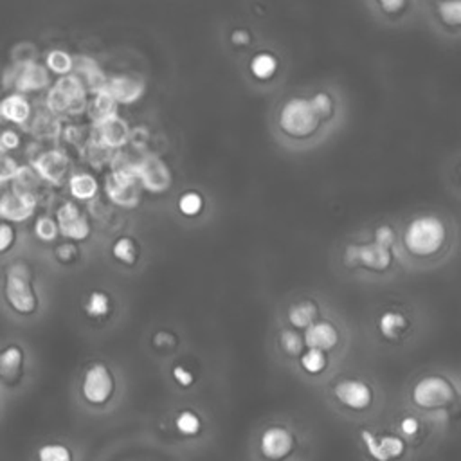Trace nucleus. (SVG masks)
<instances>
[{
  "instance_id": "obj_51",
  "label": "nucleus",
  "mask_w": 461,
  "mask_h": 461,
  "mask_svg": "<svg viewBox=\"0 0 461 461\" xmlns=\"http://www.w3.org/2000/svg\"><path fill=\"white\" fill-rule=\"evenodd\" d=\"M2 155H5V151H4V148H2V144H0V157H2Z\"/></svg>"
},
{
  "instance_id": "obj_21",
  "label": "nucleus",
  "mask_w": 461,
  "mask_h": 461,
  "mask_svg": "<svg viewBox=\"0 0 461 461\" xmlns=\"http://www.w3.org/2000/svg\"><path fill=\"white\" fill-rule=\"evenodd\" d=\"M357 254H358V265L367 270H373V272H385L393 265L391 249L380 247L375 241L358 245Z\"/></svg>"
},
{
  "instance_id": "obj_43",
  "label": "nucleus",
  "mask_w": 461,
  "mask_h": 461,
  "mask_svg": "<svg viewBox=\"0 0 461 461\" xmlns=\"http://www.w3.org/2000/svg\"><path fill=\"white\" fill-rule=\"evenodd\" d=\"M14 241H16V230H14L13 223L0 220V254L9 252L14 245Z\"/></svg>"
},
{
  "instance_id": "obj_5",
  "label": "nucleus",
  "mask_w": 461,
  "mask_h": 461,
  "mask_svg": "<svg viewBox=\"0 0 461 461\" xmlns=\"http://www.w3.org/2000/svg\"><path fill=\"white\" fill-rule=\"evenodd\" d=\"M279 130L292 139H306L313 135L321 124L315 110L306 97H290L283 103L277 115Z\"/></svg>"
},
{
  "instance_id": "obj_39",
  "label": "nucleus",
  "mask_w": 461,
  "mask_h": 461,
  "mask_svg": "<svg viewBox=\"0 0 461 461\" xmlns=\"http://www.w3.org/2000/svg\"><path fill=\"white\" fill-rule=\"evenodd\" d=\"M310 104H312V108L315 110L317 117H319L321 121L330 119V117L333 115V108H335L333 97H331L328 92H324V90L313 94V95L310 97Z\"/></svg>"
},
{
  "instance_id": "obj_6",
  "label": "nucleus",
  "mask_w": 461,
  "mask_h": 461,
  "mask_svg": "<svg viewBox=\"0 0 461 461\" xmlns=\"http://www.w3.org/2000/svg\"><path fill=\"white\" fill-rule=\"evenodd\" d=\"M362 452L369 461H402L407 454V443L398 432L360 429L358 432Z\"/></svg>"
},
{
  "instance_id": "obj_16",
  "label": "nucleus",
  "mask_w": 461,
  "mask_h": 461,
  "mask_svg": "<svg viewBox=\"0 0 461 461\" xmlns=\"http://www.w3.org/2000/svg\"><path fill=\"white\" fill-rule=\"evenodd\" d=\"M14 67V77H13V86L16 88V92L20 94H27V92H38L43 90L45 86L50 85V76L45 65L38 63V61H29L23 65H16Z\"/></svg>"
},
{
  "instance_id": "obj_8",
  "label": "nucleus",
  "mask_w": 461,
  "mask_h": 461,
  "mask_svg": "<svg viewBox=\"0 0 461 461\" xmlns=\"http://www.w3.org/2000/svg\"><path fill=\"white\" fill-rule=\"evenodd\" d=\"M297 447L295 432L285 423H270L258 436V452L265 461H288Z\"/></svg>"
},
{
  "instance_id": "obj_40",
  "label": "nucleus",
  "mask_w": 461,
  "mask_h": 461,
  "mask_svg": "<svg viewBox=\"0 0 461 461\" xmlns=\"http://www.w3.org/2000/svg\"><path fill=\"white\" fill-rule=\"evenodd\" d=\"M398 434L403 438V441L409 445L411 441H416V438H420L421 434V421L420 418L407 414L398 421Z\"/></svg>"
},
{
  "instance_id": "obj_35",
  "label": "nucleus",
  "mask_w": 461,
  "mask_h": 461,
  "mask_svg": "<svg viewBox=\"0 0 461 461\" xmlns=\"http://www.w3.org/2000/svg\"><path fill=\"white\" fill-rule=\"evenodd\" d=\"M38 461H74L72 450L65 443H45L36 452Z\"/></svg>"
},
{
  "instance_id": "obj_46",
  "label": "nucleus",
  "mask_w": 461,
  "mask_h": 461,
  "mask_svg": "<svg viewBox=\"0 0 461 461\" xmlns=\"http://www.w3.org/2000/svg\"><path fill=\"white\" fill-rule=\"evenodd\" d=\"M20 142H22V137H20V133L16 130L5 128V130L0 131V144H2L5 153L11 151V149H16L20 146Z\"/></svg>"
},
{
  "instance_id": "obj_18",
  "label": "nucleus",
  "mask_w": 461,
  "mask_h": 461,
  "mask_svg": "<svg viewBox=\"0 0 461 461\" xmlns=\"http://www.w3.org/2000/svg\"><path fill=\"white\" fill-rule=\"evenodd\" d=\"M104 90L115 99V103H122V104H130L135 103L137 99H140V95L144 94V83L133 76H113V77H106L104 83Z\"/></svg>"
},
{
  "instance_id": "obj_30",
  "label": "nucleus",
  "mask_w": 461,
  "mask_h": 461,
  "mask_svg": "<svg viewBox=\"0 0 461 461\" xmlns=\"http://www.w3.org/2000/svg\"><path fill=\"white\" fill-rule=\"evenodd\" d=\"M40 182H41V178L36 175V171L29 164H25V166L20 164L14 178L11 180V189L18 191V193L36 194V189L40 187Z\"/></svg>"
},
{
  "instance_id": "obj_24",
  "label": "nucleus",
  "mask_w": 461,
  "mask_h": 461,
  "mask_svg": "<svg viewBox=\"0 0 461 461\" xmlns=\"http://www.w3.org/2000/svg\"><path fill=\"white\" fill-rule=\"evenodd\" d=\"M86 112L90 115L92 122L97 124V122H101V121H104L112 115H117V103L104 88H101L99 92L94 94L92 101H88Z\"/></svg>"
},
{
  "instance_id": "obj_37",
  "label": "nucleus",
  "mask_w": 461,
  "mask_h": 461,
  "mask_svg": "<svg viewBox=\"0 0 461 461\" xmlns=\"http://www.w3.org/2000/svg\"><path fill=\"white\" fill-rule=\"evenodd\" d=\"M34 234L40 241L43 243H50L58 238L59 230H58V225H56V220L52 216H38L36 221H34Z\"/></svg>"
},
{
  "instance_id": "obj_48",
  "label": "nucleus",
  "mask_w": 461,
  "mask_h": 461,
  "mask_svg": "<svg viewBox=\"0 0 461 461\" xmlns=\"http://www.w3.org/2000/svg\"><path fill=\"white\" fill-rule=\"evenodd\" d=\"M230 41H232L234 45H238V47L249 45V43H250V32H249L247 29L238 27V29H234V31L230 32Z\"/></svg>"
},
{
  "instance_id": "obj_23",
  "label": "nucleus",
  "mask_w": 461,
  "mask_h": 461,
  "mask_svg": "<svg viewBox=\"0 0 461 461\" xmlns=\"http://www.w3.org/2000/svg\"><path fill=\"white\" fill-rule=\"evenodd\" d=\"M173 427L178 436L193 439L198 438L203 430L202 416L193 409H180L173 418Z\"/></svg>"
},
{
  "instance_id": "obj_25",
  "label": "nucleus",
  "mask_w": 461,
  "mask_h": 461,
  "mask_svg": "<svg viewBox=\"0 0 461 461\" xmlns=\"http://www.w3.org/2000/svg\"><path fill=\"white\" fill-rule=\"evenodd\" d=\"M68 191L76 200H92L99 191V182L92 173H72L68 176Z\"/></svg>"
},
{
  "instance_id": "obj_3",
  "label": "nucleus",
  "mask_w": 461,
  "mask_h": 461,
  "mask_svg": "<svg viewBox=\"0 0 461 461\" xmlns=\"http://www.w3.org/2000/svg\"><path fill=\"white\" fill-rule=\"evenodd\" d=\"M411 400L421 411H447L457 402V387L445 375H425L412 385Z\"/></svg>"
},
{
  "instance_id": "obj_42",
  "label": "nucleus",
  "mask_w": 461,
  "mask_h": 461,
  "mask_svg": "<svg viewBox=\"0 0 461 461\" xmlns=\"http://www.w3.org/2000/svg\"><path fill=\"white\" fill-rule=\"evenodd\" d=\"M18 167H20V164L13 157H9L7 153L2 155L0 157V185L11 182L14 178V175H16Z\"/></svg>"
},
{
  "instance_id": "obj_27",
  "label": "nucleus",
  "mask_w": 461,
  "mask_h": 461,
  "mask_svg": "<svg viewBox=\"0 0 461 461\" xmlns=\"http://www.w3.org/2000/svg\"><path fill=\"white\" fill-rule=\"evenodd\" d=\"M277 58L276 54L268 52V50H259L256 52L252 58H250V63H249V68H250V74L259 79V81H267L270 77H274V74L277 72Z\"/></svg>"
},
{
  "instance_id": "obj_49",
  "label": "nucleus",
  "mask_w": 461,
  "mask_h": 461,
  "mask_svg": "<svg viewBox=\"0 0 461 461\" xmlns=\"http://www.w3.org/2000/svg\"><path fill=\"white\" fill-rule=\"evenodd\" d=\"M357 249L358 245L357 243H351L346 247L344 250V265L353 268V267H358V254H357Z\"/></svg>"
},
{
  "instance_id": "obj_7",
  "label": "nucleus",
  "mask_w": 461,
  "mask_h": 461,
  "mask_svg": "<svg viewBox=\"0 0 461 461\" xmlns=\"http://www.w3.org/2000/svg\"><path fill=\"white\" fill-rule=\"evenodd\" d=\"M79 389L88 405L104 407L115 394V375L104 362H92L83 373Z\"/></svg>"
},
{
  "instance_id": "obj_22",
  "label": "nucleus",
  "mask_w": 461,
  "mask_h": 461,
  "mask_svg": "<svg viewBox=\"0 0 461 461\" xmlns=\"http://www.w3.org/2000/svg\"><path fill=\"white\" fill-rule=\"evenodd\" d=\"M319 306L315 301L304 299V301H297L294 304H290L288 312H286V319L292 324L294 330H306L310 324H313L319 319Z\"/></svg>"
},
{
  "instance_id": "obj_2",
  "label": "nucleus",
  "mask_w": 461,
  "mask_h": 461,
  "mask_svg": "<svg viewBox=\"0 0 461 461\" xmlns=\"http://www.w3.org/2000/svg\"><path fill=\"white\" fill-rule=\"evenodd\" d=\"M4 297L7 306L16 315H32L38 306V292L32 283V272L25 261H13L5 268L4 279Z\"/></svg>"
},
{
  "instance_id": "obj_33",
  "label": "nucleus",
  "mask_w": 461,
  "mask_h": 461,
  "mask_svg": "<svg viewBox=\"0 0 461 461\" xmlns=\"http://www.w3.org/2000/svg\"><path fill=\"white\" fill-rule=\"evenodd\" d=\"M72 65H74V58L67 50L52 49V50L47 52L45 67H47V70L58 74L59 77L70 74L72 72Z\"/></svg>"
},
{
  "instance_id": "obj_47",
  "label": "nucleus",
  "mask_w": 461,
  "mask_h": 461,
  "mask_svg": "<svg viewBox=\"0 0 461 461\" xmlns=\"http://www.w3.org/2000/svg\"><path fill=\"white\" fill-rule=\"evenodd\" d=\"M175 344H176V339H175V335L173 333H169V331H157L155 335H153V346L155 348H160V349H164V348H175Z\"/></svg>"
},
{
  "instance_id": "obj_26",
  "label": "nucleus",
  "mask_w": 461,
  "mask_h": 461,
  "mask_svg": "<svg viewBox=\"0 0 461 461\" xmlns=\"http://www.w3.org/2000/svg\"><path fill=\"white\" fill-rule=\"evenodd\" d=\"M407 326H409L407 317L396 310H385L378 317V331L384 339H389V340L402 337L405 333Z\"/></svg>"
},
{
  "instance_id": "obj_28",
  "label": "nucleus",
  "mask_w": 461,
  "mask_h": 461,
  "mask_svg": "<svg viewBox=\"0 0 461 461\" xmlns=\"http://www.w3.org/2000/svg\"><path fill=\"white\" fill-rule=\"evenodd\" d=\"M83 310L90 319H106L112 312V299L104 290H92L85 299Z\"/></svg>"
},
{
  "instance_id": "obj_14",
  "label": "nucleus",
  "mask_w": 461,
  "mask_h": 461,
  "mask_svg": "<svg viewBox=\"0 0 461 461\" xmlns=\"http://www.w3.org/2000/svg\"><path fill=\"white\" fill-rule=\"evenodd\" d=\"M38 207V196L31 193L2 191L0 193V220L16 223L31 218Z\"/></svg>"
},
{
  "instance_id": "obj_19",
  "label": "nucleus",
  "mask_w": 461,
  "mask_h": 461,
  "mask_svg": "<svg viewBox=\"0 0 461 461\" xmlns=\"http://www.w3.org/2000/svg\"><path fill=\"white\" fill-rule=\"evenodd\" d=\"M23 376V348L9 344L0 349V382L14 385Z\"/></svg>"
},
{
  "instance_id": "obj_9",
  "label": "nucleus",
  "mask_w": 461,
  "mask_h": 461,
  "mask_svg": "<svg viewBox=\"0 0 461 461\" xmlns=\"http://www.w3.org/2000/svg\"><path fill=\"white\" fill-rule=\"evenodd\" d=\"M331 394L340 407L351 412H366L375 403V389L362 378H340L333 384Z\"/></svg>"
},
{
  "instance_id": "obj_50",
  "label": "nucleus",
  "mask_w": 461,
  "mask_h": 461,
  "mask_svg": "<svg viewBox=\"0 0 461 461\" xmlns=\"http://www.w3.org/2000/svg\"><path fill=\"white\" fill-rule=\"evenodd\" d=\"M378 5L385 11V13H389V14H393V13H396V11H400V9H405V5H407V2H403V0H382V2H378Z\"/></svg>"
},
{
  "instance_id": "obj_13",
  "label": "nucleus",
  "mask_w": 461,
  "mask_h": 461,
  "mask_svg": "<svg viewBox=\"0 0 461 461\" xmlns=\"http://www.w3.org/2000/svg\"><path fill=\"white\" fill-rule=\"evenodd\" d=\"M104 193L119 207H137L140 202L142 187L137 176H124L117 173H108L104 178Z\"/></svg>"
},
{
  "instance_id": "obj_12",
  "label": "nucleus",
  "mask_w": 461,
  "mask_h": 461,
  "mask_svg": "<svg viewBox=\"0 0 461 461\" xmlns=\"http://www.w3.org/2000/svg\"><path fill=\"white\" fill-rule=\"evenodd\" d=\"M56 225L59 234L70 241H83L90 236V221L76 202H63L56 209Z\"/></svg>"
},
{
  "instance_id": "obj_4",
  "label": "nucleus",
  "mask_w": 461,
  "mask_h": 461,
  "mask_svg": "<svg viewBox=\"0 0 461 461\" xmlns=\"http://www.w3.org/2000/svg\"><path fill=\"white\" fill-rule=\"evenodd\" d=\"M86 88L76 74L61 76L45 97V106L54 115H77L86 110Z\"/></svg>"
},
{
  "instance_id": "obj_17",
  "label": "nucleus",
  "mask_w": 461,
  "mask_h": 461,
  "mask_svg": "<svg viewBox=\"0 0 461 461\" xmlns=\"http://www.w3.org/2000/svg\"><path fill=\"white\" fill-rule=\"evenodd\" d=\"M303 340H304V348L321 349V351L328 353L337 348V344L340 340V333H339V328L331 321L317 319L313 324H310L303 331Z\"/></svg>"
},
{
  "instance_id": "obj_41",
  "label": "nucleus",
  "mask_w": 461,
  "mask_h": 461,
  "mask_svg": "<svg viewBox=\"0 0 461 461\" xmlns=\"http://www.w3.org/2000/svg\"><path fill=\"white\" fill-rule=\"evenodd\" d=\"M54 258L59 261V263H74L79 259V247L74 243V241H63L59 245H56L54 249Z\"/></svg>"
},
{
  "instance_id": "obj_45",
  "label": "nucleus",
  "mask_w": 461,
  "mask_h": 461,
  "mask_svg": "<svg viewBox=\"0 0 461 461\" xmlns=\"http://www.w3.org/2000/svg\"><path fill=\"white\" fill-rule=\"evenodd\" d=\"M171 375H173V380L180 385V387H191L193 384H194V375H193V371L189 369V367H185V366H175L173 369H171Z\"/></svg>"
},
{
  "instance_id": "obj_10",
  "label": "nucleus",
  "mask_w": 461,
  "mask_h": 461,
  "mask_svg": "<svg viewBox=\"0 0 461 461\" xmlns=\"http://www.w3.org/2000/svg\"><path fill=\"white\" fill-rule=\"evenodd\" d=\"M137 178L140 182V187L148 193L160 194L166 193L173 184V173L167 162L158 155H144L139 162Z\"/></svg>"
},
{
  "instance_id": "obj_32",
  "label": "nucleus",
  "mask_w": 461,
  "mask_h": 461,
  "mask_svg": "<svg viewBox=\"0 0 461 461\" xmlns=\"http://www.w3.org/2000/svg\"><path fill=\"white\" fill-rule=\"evenodd\" d=\"M330 364V358H328V353L321 351V349H312V348H306L301 357H299V366L304 373L308 375H321L322 371H326Z\"/></svg>"
},
{
  "instance_id": "obj_34",
  "label": "nucleus",
  "mask_w": 461,
  "mask_h": 461,
  "mask_svg": "<svg viewBox=\"0 0 461 461\" xmlns=\"http://www.w3.org/2000/svg\"><path fill=\"white\" fill-rule=\"evenodd\" d=\"M279 346L288 357H301V353L306 349L303 333L294 328H286L279 333Z\"/></svg>"
},
{
  "instance_id": "obj_38",
  "label": "nucleus",
  "mask_w": 461,
  "mask_h": 461,
  "mask_svg": "<svg viewBox=\"0 0 461 461\" xmlns=\"http://www.w3.org/2000/svg\"><path fill=\"white\" fill-rule=\"evenodd\" d=\"M436 7H438V14L445 25L457 27L461 23V2L459 0L439 2Z\"/></svg>"
},
{
  "instance_id": "obj_1",
  "label": "nucleus",
  "mask_w": 461,
  "mask_h": 461,
  "mask_svg": "<svg viewBox=\"0 0 461 461\" xmlns=\"http://www.w3.org/2000/svg\"><path fill=\"white\" fill-rule=\"evenodd\" d=\"M447 243V225L436 214L414 216L403 230V247L416 258L438 254Z\"/></svg>"
},
{
  "instance_id": "obj_11",
  "label": "nucleus",
  "mask_w": 461,
  "mask_h": 461,
  "mask_svg": "<svg viewBox=\"0 0 461 461\" xmlns=\"http://www.w3.org/2000/svg\"><path fill=\"white\" fill-rule=\"evenodd\" d=\"M36 175L54 185H59L70 173V158L65 151L58 149V148H50V149H43L38 155L32 157L31 164H29Z\"/></svg>"
},
{
  "instance_id": "obj_36",
  "label": "nucleus",
  "mask_w": 461,
  "mask_h": 461,
  "mask_svg": "<svg viewBox=\"0 0 461 461\" xmlns=\"http://www.w3.org/2000/svg\"><path fill=\"white\" fill-rule=\"evenodd\" d=\"M178 211L184 214V216H196L202 212L203 209V196L198 193V191H184L180 196H178Z\"/></svg>"
},
{
  "instance_id": "obj_31",
  "label": "nucleus",
  "mask_w": 461,
  "mask_h": 461,
  "mask_svg": "<svg viewBox=\"0 0 461 461\" xmlns=\"http://www.w3.org/2000/svg\"><path fill=\"white\" fill-rule=\"evenodd\" d=\"M31 130H32L34 135H38V137H41V139H52V137H56V135L61 131V124H59L58 115H54V113H50V112L47 110V112L38 113V115L32 119Z\"/></svg>"
},
{
  "instance_id": "obj_29",
  "label": "nucleus",
  "mask_w": 461,
  "mask_h": 461,
  "mask_svg": "<svg viewBox=\"0 0 461 461\" xmlns=\"http://www.w3.org/2000/svg\"><path fill=\"white\" fill-rule=\"evenodd\" d=\"M112 254L122 265H135L139 259V245L131 236H119L112 245Z\"/></svg>"
},
{
  "instance_id": "obj_44",
  "label": "nucleus",
  "mask_w": 461,
  "mask_h": 461,
  "mask_svg": "<svg viewBox=\"0 0 461 461\" xmlns=\"http://www.w3.org/2000/svg\"><path fill=\"white\" fill-rule=\"evenodd\" d=\"M396 241V232L391 225H380L376 227L375 230V243H378L380 247H385V249H393Z\"/></svg>"
},
{
  "instance_id": "obj_20",
  "label": "nucleus",
  "mask_w": 461,
  "mask_h": 461,
  "mask_svg": "<svg viewBox=\"0 0 461 461\" xmlns=\"http://www.w3.org/2000/svg\"><path fill=\"white\" fill-rule=\"evenodd\" d=\"M32 106L27 95L20 92H11L0 99V121L13 124H25L31 119Z\"/></svg>"
},
{
  "instance_id": "obj_15",
  "label": "nucleus",
  "mask_w": 461,
  "mask_h": 461,
  "mask_svg": "<svg viewBox=\"0 0 461 461\" xmlns=\"http://www.w3.org/2000/svg\"><path fill=\"white\" fill-rule=\"evenodd\" d=\"M130 124L119 117L112 115L97 124H94V133H92V142L106 148V149H119L130 142Z\"/></svg>"
}]
</instances>
